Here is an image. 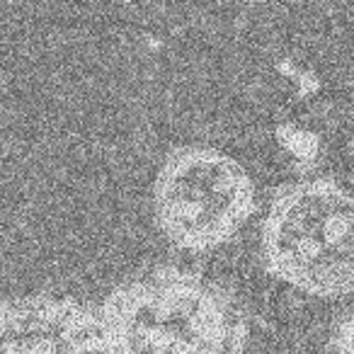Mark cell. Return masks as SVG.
Segmentation results:
<instances>
[{
	"label": "cell",
	"instance_id": "obj_1",
	"mask_svg": "<svg viewBox=\"0 0 354 354\" xmlns=\"http://www.w3.org/2000/svg\"><path fill=\"white\" fill-rule=\"evenodd\" d=\"M97 318L114 354H241L248 337L233 296L177 267L114 289Z\"/></svg>",
	"mask_w": 354,
	"mask_h": 354
},
{
	"label": "cell",
	"instance_id": "obj_2",
	"mask_svg": "<svg viewBox=\"0 0 354 354\" xmlns=\"http://www.w3.org/2000/svg\"><path fill=\"white\" fill-rule=\"evenodd\" d=\"M270 274L315 296L354 291V194L328 180L286 185L262 228Z\"/></svg>",
	"mask_w": 354,
	"mask_h": 354
},
{
	"label": "cell",
	"instance_id": "obj_3",
	"mask_svg": "<svg viewBox=\"0 0 354 354\" xmlns=\"http://www.w3.org/2000/svg\"><path fill=\"white\" fill-rule=\"evenodd\" d=\"M160 231L183 250L226 243L255 209L250 177L233 158L202 146L175 148L153 187Z\"/></svg>",
	"mask_w": 354,
	"mask_h": 354
},
{
	"label": "cell",
	"instance_id": "obj_4",
	"mask_svg": "<svg viewBox=\"0 0 354 354\" xmlns=\"http://www.w3.org/2000/svg\"><path fill=\"white\" fill-rule=\"evenodd\" d=\"M102 323L71 299H0V354H78Z\"/></svg>",
	"mask_w": 354,
	"mask_h": 354
},
{
	"label": "cell",
	"instance_id": "obj_5",
	"mask_svg": "<svg viewBox=\"0 0 354 354\" xmlns=\"http://www.w3.org/2000/svg\"><path fill=\"white\" fill-rule=\"evenodd\" d=\"M330 347L333 354H354V308L337 323Z\"/></svg>",
	"mask_w": 354,
	"mask_h": 354
}]
</instances>
